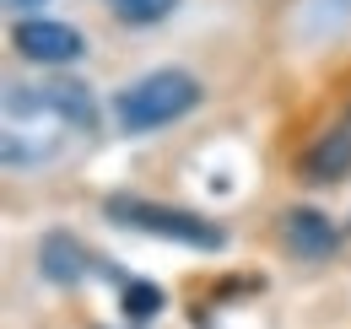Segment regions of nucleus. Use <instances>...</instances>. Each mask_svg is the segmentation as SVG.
Returning a JSON list of instances; mask_svg holds the SVG:
<instances>
[{"label": "nucleus", "mask_w": 351, "mask_h": 329, "mask_svg": "<svg viewBox=\"0 0 351 329\" xmlns=\"http://www.w3.org/2000/svg\"><path fill=\"white\" fill-rule=\"evenodd\" d=\"M200 76H189L184 65H157L146 76H135L130 86L114 92V130L119 135H152V130H168L184 114L200 108Z\"/></svg>", "instance_id": "nucleus-1"}, {"label": "nucleus", "mask_w": 351, "mask_h": 329, "mask_svg": "<svg viewBox=\"0 0 351 329\" xmlns=\"http://www.w3.org/2000/svg\"><path fill=\"white\" fill-rule=\"evenodd\" d=\"M103 216L114 227H130V232H146V238H168V243L195 248V254H221L227 248V227L211 221V216H200V210H189V206L141 200V195H108Z\"/></svg>", "instance_id": "nucleus-2"}, {"label": "nucleus", "mask_w": 351, "mask_h": 329, "mask_svg": "<svg viewBox=\"0 0 351 329\" xmlns=\"http://www.w3.org/2000/svg\"><path fill=\"white\" fill-rule=\"evenodd\" d=\"M11 49L27 60V65H76L87 54L82 27L71 22H54V16H22L11 27Z\"/></svg>", "instance_id": "nucleus-3"}, {"label": "nucleus", "mask_w": 351, "mask_h": 329, "mask_svg": "<svg viewBox=\"0 0 351 329\" xmlns=\"http://www.w3.org/2000/svg\"><path fill=\"white\" fill-rule=\"evenodd\" d=\"M33 265H38V276H44L49 287H60V291H76L92 270H103V259H97L71 227H49V232H38Z\"/></svg>", "instance_id": "nucleus-4"}, {"label": "nucleus", "mask_w": 351, "mask_h": 329, "mask_svg": "<svg viewBox=\"0 0 351 329\" xmlns=\"http://www.w3.org/2000/svg\"><path fill=\"white\" fill-rule=\"evenodd\" d=\"M298 178L313 184V189H335L351 178V119L346 124H330L303 157H298Z\"/></svg>", "instance_id": "nucleus-5"}, {"label": "nucleus", "mask_w": 351, "mask_h": 329, "mask_svg": "<svg viewBox=\"0 0 351 329\" xmlns=\"http://www.w3.org/2000/svg\"><path fill=\"white\" fill-rule=\"evenodd\" d=\"M281 238H287V248H292L298 259L319 265V259H335V254H341V238H346V232H341L324 210L292 206L287 216H281Z\"/></svg>", "instance_id": "nucleus-6"}, {"label": "nucleus", "mask_w": 351, "mask_h": 329, "mask_svg": "<svg viewBox=\"0 0 351 329\" xmlns=\"http://www.w3.org/2000/svg\"><path fill=\"white\" fill-rule=\"evenodd\" d=\"M38 103H44V119L97 130V97H92V86L82 76H49V82H38Z\"/></svg>", "instance_id": "nucleus-7"}, {"label": "nucleus", "mask_w": 351, "mask_h": 329, "mask_svg": "<svg viewBox=\"0 0 351 329\" xmlns=\"http://www.w3.org/2000/svg\"><path fill=\"white\" fill-rule=\"evenodd\" d=\"M114 297H119V313L130 319V329H141L146 319H157L168 308V291L157 287V281H146V276H125Z\"/></svg>", "instance_id": "nucleus-8"}, {"label": "nucleus", "mask_w": 351, "mask_h": 329, "mask_svg": "<svg viewBox=\"0 0 351 329\" xmlns=\"http://www.w3.org/2000/svg\"><path fill=\"white\" fill-rule=\"evenodd\" d=\"M108 11H114V22H125V27H157L162 16H173L178 0H103Z\"/></svg>", "instance_id": "nucleus-9"}, {"label": "nucleus", "mask_w": 351, "mask_h": 329, "mask_svg": "<svg viewBox=\"0 0 351 329\" xmlns=\"http://www.w3.org/2000/svg\"><path fill=\"white\" fill-rule=\"evenodd\" d=\"M49 151H54V141H22V130H5V167H11V173L44 167Z\"/></svg>", "instance_id": "nucleus-10"}, {"label": "nucleus", "mask_w": 351, "mask_h": 329, "mask_svg": "<svg viewBox=\"0 0 351 329\" xmlns=\"http://www.w3.org/2000/svg\"><path fill=\"white\" fill-rule=\"evenodd\" d=\"M351 16V0H308V27L313 33H330Z\"/></svg>", "instance_id": "nucleus-11"}, {"label": "nucleus", "mask_w": 351, "mask_h": 329, "mask_svg": "<svg viewBox=\"0 0 351 329\" xmlns=\"http://www.w3.org/2000/svg\"><path fill=\"white\" fill-rule=\"evenodd\" d=\"M5 5H11V11H16V22H22V16H38L49 0H5Z\"/></svg>", "instance_id": "nucleus-12"}, {"label": "nucleus", "mask_w": 351, "mask_h": 329, "mask_svg": "<svg viewBox=\"0 0 351 329\" xmlns=\"http://www.w3.org/2000/svg\"><path fill=\"white\" fill-rule=\"evenodd\" d=\"M346 232H351V227H346Z\"/></svg>", "instance_id": "nucleus-13"}]
</instances>
